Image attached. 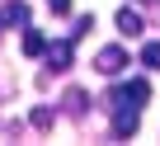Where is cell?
I'll return each mask as SVG.
<instances>
[{
  "mask_svg": "<svg viewBox=\"0 0 160 146\" xmlns=\"http://www.w3.org/2000/svg\"><path fill=\"white\" fill-rule=\"evenodd\" d=\"M122 66H127V52H122V47H104V52L94 57V71H99V76H118Z\"/></svg>",
  "mask_w": 160,
  "mask_h": 146,
  "instance_id": "obj_1",
  "label": "cell"
},
{
  "mask_svg": "<svg viewBox=\"0 0 160 146\" xmlns=\"http://www.w3.org/2000/svg\"><path fill=\"white\" fill-rule=\"evenodd\" d=\"M28 24V5L24 0H10L5 10H0V33H10V28H24Z\"/></svg>",
  "mask_w": 160,
  "mask_h": 146,
  "instance_id": "obj_2",
  "label": "cell"
},
{
  "mask_svg": "<svg viewBox=\"0 0 160 146\" xmlns=\"http://www.w3.org/2000/svg\"><path fill=\"white\" fill-rule=\"evenodd\" d=\"M47 66H52V71H66V66H71V43H52V47H47Z\"/></svg>",
  "mask_w": 160,
  "mask_h": 146,
  "instance_id": "obj_3",
  "label": "cell"
},
{
  "mask_svg": "<svg viewBox=\"0 0 160 146\" xmlns=\"http://www.w3.org/2000/svg\"><path fill=\"white\" fill-rule=\"evenodd\" d=\"M118 28H122V33H127V38H132V33H141V14H137V10H127V5H122V10H118Z\"/></svg>",
  "mask_w": 160,
  "mask_h": 146,
  "instance_id": "obj_4",
  "label": "cell"
},
{
  "mask_svg": "<svg viewBox=\"0 0 160 146\" xmlns=\"http://www.w3.org/2000/svg\"><path fill=\"white\" fill-rule=\"evenodd\" d=\"M24 52H28V57H42V52H47V38H42L38 28H28V33H24Z\"/></svg>",
  "mask_w": 160,
  "mask_h": 146,
  "instance_id": "obj_5",
  "label": "cell"
},
{
  "mask_svg": "<svg viewBox=\"0 0 160 146\" xmlns=\"http://www.w3.org/2000/svg\"><path fill=\"white\" fill-rule=\"evenodd\" d=\"M127 99H132V104H146V99H151V85H146L141 76H137V80H127Z\"/></svg>",
  "mask_w": 160,
  "mask_h": 146,
  "instance_id": "obj_6",
  "label": "cell"
},
{
  "mask_svg": "<svg viewBox=\"0 0 160 146\" xmlns=\"http://www.w3.org/2000/svg\"><path fill=\"white\" fill-rule=\"evenodd\" d=\"M141 66L146 71H160V43H146L141 47Z\"/></svg>",
  "mask_w": 160,
  "mask_h": 146,
  "instance_id": "obj_7",
  "label": "cell"
},
{
  "mask_svg": "<svg viewBox=\"0 0 160 146\" xmlns=\"http://www.w3.org/2000/svg\"><path fill=\"white\" fill-rule=\"evenodd\" d=\"M33 127H52V108H33Z\"/></svg>",
  "mask_w": 160,
  "mask_h": 146,
  "instance_id": "obj_8",
  "label": "cell"
},
{
  "mask_svg": "<svg viewBox=\"0 0 160 146\" xmlns=\"http://www.w3.org/2000/svg\"><path fill=\"white\" fill-rule=\"evenodd\" d=\"M47 10L52 14H71V0H47Z\"/></svg>",
  "mask_w": 160,
  "mask_h": 146,
  "instance_id": "obj_9",
  "label": "cell"
}]
</instances>
